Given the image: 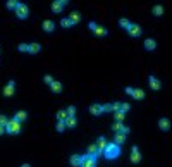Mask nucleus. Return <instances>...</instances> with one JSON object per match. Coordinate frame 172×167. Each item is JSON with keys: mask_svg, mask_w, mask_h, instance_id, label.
<instances>
[{"mask_svg": "<svg viewBox=\"0 0 172 167\" xmlns=\"http://www.w3.org/2000/svg\"><path fill=\"white\" fill-rule=\"evenodd\" d=\"M103 155H105V159H109V160H114L119 157V153H120V150H119V145H115V143H109L103 152H102Z\"/></svg>", "mask_w": 172, "mask_h": 167, "instance_id": "f257e3e1", "label": "nucleus"}, {"mask_svg": "<svg viewBox=\"0 0 172 167\" xmlns=\"http://www.w3.org/2000/svg\"><path fill=\"white\" fill-rule=\"evenodd\" d=\"M5 131L7 133H10V134H17L21 131V126H19V122L16 121V119H12V121H9L7 122V126H5Z\"/></svg>", "mask_w": 172, "mask_h": 167, "instance_id": "f03ea898", "label": "nucleus"}, {"mask_svg": "<svg viewBox=\"0 0 172 167\" xmlns=\"http://www.w3.org/2000/svg\"><path fill=\"white\" fill-rule=\"evenodd\" d=\"M28 14H29L28 5H26V3H19V5H17V9H16V16H17L19 19H26V17H28Z\"/></svg>", "mask_w": 172, "mask_h": 167, "instance_id": "7ed1b4c3", "label": "nucleus"}, {"mask_svg": "<svg viewBox=\"0 0 172 167\" xmlns=\"http://www.w3.org/2000/svg\"><path fill=\"white\" fill-rule=\"evenodd\" d=\"M81 167H96V159L91 157V155H83Z\"/></svg>", "mask_w": 172, "mask_h": 167, "instance_id": "20e7f679", "label": "nucleus"}, {"mask_svg": "<svg viewBox=\"0 0 172 167\" xmlns=\"http://www.w3.org/2000/svg\"><path fill=\"white\" fill-rule=\"evenodd\" d=\"M14 88H16V83L10 79V81L7 83V86L3 88V95H5V96H12V95H14Z\"/></svg>", "mask_w": 172, "mask_h": 167, "instance_id": "39448f33", "label": "nucleus"}, {"mask_svg": "<svg viewBox=\"0 0 172 167\" xmlns=\"http://www.w3.org/2000/svg\"><path fill=\"white\" fill-rule=\"evenodd\" d=\"M127 33H129L131 36H139V35H141V28H139L138 24H131L129 29H127Z\"/></svg>", "mask_w": 172, "mask_h": 167, "instance_id": "423d86ee", "label": "nucleus"}, {"mask_svg": "<svg viewBox=\"0 0 172 167\" xmlns=\"http://www.w3.org/2000/svg\"><path fill=\"white\" fill-rule=\"evenodd\" d=\"M131 160H133L134 164H138V162L141 160V153H139L138 147H133V155H131Z\"/></svg>", "mask_w": 172, "mask_h": 167, "instance_id": "0eeeda50", "label": "nucleus"}, {"mask_svg": "<svg viewBox=\"0 0 172 167\" xmlns=\"http://www.w3.org/2000/svg\"><path fill=\"white\" fill-rule=\"evenodd\" d=\"M90 112H91L93 115H100V114L103 112V105H98V103H95V105H91V107H90Z\"/></svg>", "mask_w": 172, "mask_h": 167, "instance_id": "6e6552de", "label": "nucleus"}, {"mask_svg": "<svg viewBox=\"0 0 172 167\" xmlns=\"http://www.w3.org/2000/svg\"><path fill=\"white\" fill-rule=\"evenodd\" d=\"M100 153H102V150L98 148V147H96V145H91V147H90V148H88V155H91V157H98V155H100Z\"/></svg>", "mask_w": 172, "mask_h": 167, "instance_id": "1a4fd4ad", "label": "nucleus"}, {"mask_svg": "<svg viewBox=\"0 0 172 167\" xmlns=\"http://www.w3.org/2000/svg\"><path fill=\"white\" fill-rule=\"evenodd\" d=\"M124 141H126V134L124 133H115V138H114L115 145H122Z\"/></svg>", "mask_w": 172, "mask_h": 167, "instance_id": "9d476101", "label": "nucleus"}, {"mask_svg": "<svg viewBox=\"0 0 172 167\" xmlns=\"http://www.w3.org/2000/svg\"><path fill=\"white\" fill-rule=\"evenodd\" d=\"M158 126H160V129L162 131H169L171 129V122H169V119H160V122H158Z\"/></svg>", "mask_w": 172, "mask_h": 167, "instance_id": "9b49d317", "label": "nucleus"}, {"mask_svg": "<svg viewBox=\"0 0 172 167\" xmlns=\"http://www.w3.org/2000/svg\"><path fill=\"white\" fill-rule=\"evenodd\" d=\"M150 86H152V90H160V81L155 78V76H150Z\"/></svg>", "mask_w": 172, "mask_h": 167, "instance_id": "f8f14e48", "label": "nucleus"}, {"mask_svg": "<svg viewBox=\"0 0 172 167\" xmlns=\"http://www.w3.org/2000/svg\"><path fill=\"white\" fill-rule=\"evenodd\" d=\"M81 162H83V157L81 155H72L71 157V164L76 167H81Z\"/></svg>", "mask_w": 172, "mask_h": 167, "instance_id": "ddd939ff", "label": "nucleus"}, {"mask_svg": "<svg viewBox=\"0 0 172 167\" xmlns=\"http://www.w3.org/2000/svg\"><path fill=\"white\" fill-rule=\"evenodd\" d=\"M40 48H41V47H40V43H29V47H28V52H29V54H38Z\"/></svg>", "mask_w": 172, "mask_h": 167, "instance_id": "4468645a", "label": "nucleus"}, {"mask_svg": "<svg viewBox=\"0 0 172 167\" xmlns=\"http://www.w3.org/2000/svg\"><path fill=\"white\" fill-rule=\"evenodd\" d=\"M43 29L50 33V31H54V29H55V24H54L52 21H45V22H43Z\"/></svg>", "mask_w": 172, "mask_h": 167, "instance_id": "2eb2a0df", "label": "nucleus"}, {"mask_svg": "<svg viewBox=\"0 0 172 167\" xmlns=\"http://www.w3.org/2000/svg\"><path fill=\"white\" fill-rule=\"evenodd\" d=\"M50 88H52V92L54 93H60L62 92V85H60L58 81H54V83L50 85Z\"/></svg>", "mask_w": 172, "mask_h": 167, "instance_id": "dca6fc26", "label": "nucleus"}, {"mask_svg": "<svg viewBox=\"0 0 172 167\" xmlns=\"http://www.w3.org/2000/svg\"><path fill=\"white\" fill-rule=\"evenodd\" d=\"M64 122H65V128H74V126H76V119H74V115H72V117L69 115Z\"/></svg>", "mask_w": 172, "mask_h": 167, "instance_id": "f3484780", "label": "nucleus"}, {"mask_svg": "<svg viewBox=\"0 0 172 167\" xmlns=\"http://www.w3.org/2000/svg\"><path fill=\"white\" fill-rule=\"evenodd\" d=\"M145 47H146V50H155V47H157V43H155V40H152V38H148V40L145 41Z\"/></svg>", "mask_w": 172, "mask_h": 167, "instance_id": "a211bd4d", "label": "nucleus"}, {"mask_svg": "<svg viewBox=\"0 0 172 167\" xmlns=\"http://www.w3.org/2000/svg\"><path fill=\"white\" fill-rule=\"evenodd\" d=\"M107 145H109V141H107L105 138H98V141H96V147L102 150V152H103V148H105Z\"/></svg>", "mask_w": 172, "mask_h": 167, "instance_id": "6ab92c4d", "label": "nucleus"}, {"mask_svg": "<svg viewBox=\"0 0 172 167\" xmlns=\"http://www.w3.org/2000/svg\"><path fill=\"white\" fill-rule=\"evenodd\" d=\"M26 117H28V114L22 112V110H19V112H16V117H14V119H16L17 122H21V121H26Z\"/></svg>", "mask_w": 172, "mask_h": 167, "instance_id": "aec40b11", "label": "nucleus"}, {"mask_svg": "<svg viewBox=\"0 0 172 167\" xmlns=\"http://www.w3.org/2000/svg\"><path fill=\"white\" fill-rule=\"evenodd\" d=\"M133 98H136V100L145 98V92L143 90H133Z\"/></svg>", "mask_w": 172, "mask_h": 167, "instance_id": "412c9836", "label": "nucleus"}, {"mask_svg": "<svg viewBox=\"0 0 172 167\" xmlns=\"http://www.w3.org/2000/svg\"><path fill=\"white\" fill-rule=\"evenodd\" d=\"M114 115H115V119H117V122H122V121H124V117H126V112L115 110V112H114Z\"/></svg>", "mask_w": 172, "mask_h": 167, "instance_id": "4be33fe9", "label": "nucleus"}, {"mask_svg": "<svg viewBox=\"0 0 172 167\" xmlns=\"http://www.w3.org/2000/svg\"><path fill=\"white\" fill-rule=\"evenodd\" d=\"M62 7H64V5H62V0H60V2H54V3H52V10H54V12H60V10H62Z\"/></svg>", "mask_w": 172, "mask_h": 167, "instance_id": "5701e85b", "label": "nucleus"}, {"mask_svg": "<svg viewBox=\"0 0 172 167\" xmlns=\"http://www.w3.org/2000/svg\"><path fill=\"white\" fill-rule=\"evenodd\" d=\"M69 21H71L72 24H77V22L81 21V16H79V12H72V14H71V17H69Z\"/></svg>", "mask_w": 172, "mask_h": 167, "instance_id": "b1692460", "label": "nucleus"}, {"mask_svg": "<svg viewBox=\"0 0 172 167\" xmlns=\"http://www.w3.org/2000/svg\"><path fill=\"white\" fill-rule=\"evenodd\" d=\"M95 35H98V36H105V35H107V29H105V28H102V26H96Z\"/></svg>", "mask_w": 172, "mask_h": 167, "instance_id": "393cba45", "label": "nucleus"}, {"mask_svg": "<svg viewBox=\"0 0 172 167\" xmlns=\"http://www.w3.org/2000/svg\"><path fill=\"white\" fill-rule=\"evenodd\" d=\"M69 115H67V110H58L57 112V119L58 121H65Z\"/></svg>", "mask_w": 172, "mask_h": 167, "instance_id": "a878e982", "label": "nucleus"}, {"mask_svg": "<svg viewBox=\"0 0 172 167\" xmlns=\"http://www.w3.org/2000/svg\"><path fill=\"white\" fill-rule=\"evenodd\" d=\"M153 14H155V16H162V14H164V7H162V5H155V7H153Z\"/></svg>", "mask_w": 172, "mask_h": 167, "instance_id": "bb28decb", "label": "nucleus"}, {"mask_svg": "<svg viewBox=\"0 0 172 167\" xmlns=\"http://www.w3.org/2000/svg\"><path fill=\"white\" fill-rule=\"evenodd\" d=\"M17 5H19V3H17L16 0H9V2H7V7H9V9H14V10H16Z\"/></svg>", "mask_w": 172, "mask_h": 167, "instance_id": "cd10ccee", "label": "nucleus"}, {"mask_svg": "<svg viewBox=\"0 0 172 167\" xmlns=\"http://www.w3.org/2000/svg\"><path fill=\"white\" fill-rule=\"evenodd\" d=\"M119 24H120L122 28H126V29H129V26H131V22H129L127 19H120V21H119Z\"/></svg>", "mask_w": 172, "mask_h": 167, "instance_id": "c85d7f7f", "label": "nucleus"}, {"mask_svg": "<svg viewBox=\"0 0 172 167\" xmlns=\"http://www.w3.org/2000/svg\"><path fill=\"white\" fill-rule=\"evenodd\" d=\"M55 128H57V131H58V133H62V131L65 129V122H64V121H58Z\"/></svg>", "mask_w": 172, "mask_h": 167, "instance_id": "c756f323", "label": "nucleus"}, {"mask_svg": "<svg viewBox=\"0 0 172 167\" xmlns=\"http://www.w3.org/2000/svg\"><path fill=\"white\" fill-rule=\"evenodd\" d=\"M60 24H62V28H71V26H72V22H71L69 19H62Z\"/></svg>", "mask_w": 172, "mask_h": 167, "instance_id": "7c9ffc66", "label": "nucleus"}, {"mask_svg": "<svg viewBox=\"0 0 172 167\" xmlns=\"http://www.w3.org/2000/svg\"><path fill=\"white\" fill-rule=\"evenodd\" d=\"M112 110H114V105H112V103L103 105V112H112Z\"/></svg>", "mask_w": 172, "mask_h": 167, "instance_id": "2f4dec72", "label": "nucleus"}, {"mask_svg": "<svg viewBox=\"0 0 172 167\" xmlns=\"http://www.w3.org/2000/svg\"><path fill=\"white\" fill-rule=\"evenodd\" d=\"M7 122H9V119H7L5 115H0V124H2V126H7Z\"/></svg>", "mask_w": 172, "mask_h": 167, "instance_id": "473e14b6", "label": "nucleus"}, {"mask_svg": "<svg viewBox=\"0 0 172 167\" xmlns=\"http://www.w3.org/2000/svg\"><path fill=\"white\" fill-rule=\"evenodd\" d=\"M74 112H76V107H72V105H71V107L67 109V115H71V117H72V115H74Z\"/></svg>", "mask_w": 172, "mask_h": 167, "instance_id": "72a5a7b5", "label": "nucleus"}, {"mask_svg": "<svg viewBox=\"0 0 172 167\" xmlns=\"http://www.w3.org/2000/svg\"><path fill=\"white\" fill-rule=\"evenodd\" d=\"M28 47H29V45H26V43L19 45V52H28Z\"/></svg>", "mask_w": 172, "mask_h": 167, "instance_id": "f704fd0d", "label": "nucleus"}, {"mask_svg": "<svg viewBox=\"0 0 172 167\" xmlns=\"http://www.w3.org/2000/svg\"><path fill=\"white\" fill-rule=\"evenodd\" d=\"M120 110L127 112V110H129V105H127V103H120Z\"/></svg>", "mask_w": 172, "mask_h": 167, "instance_id": "c9c22d12", "label": "nucleus"}, {"mask_svg": "<svg viewBox=\"0 0 172 167\" xmlns=\"http://www.w3.org/2000/svg\"><path fill=\"white\" fill-rule=\"evenodd\" d=\"M45 83H47V85H52V83H54V79H52L50 76H45Z\"/></svg>", "mask_w": 172, "mask_h": 167, "instance_id": "e433bc0d", "label": "nucleus"}, {"mask_svg": "<svg viewBox=\"0 0 172 167\" xmlns=\"http://www.w3.org/2000/svg\"><path fill=\"white\" fill-rule=\"evenodd\" d=\"M126 93H127V95H133V88H129V86H127V88H126Z\"/></svg>", "mask_w": 172, "mask_h": 167, "instance_id": "4c0bfd02", "label": "nucleus"}, {"mask_svg": "<svg viewBox=\"0 0 172 167\" xmlns=\"http://www.w3.org/2000/svg\"><path fill=\"white\" fill-rule=\"evenodd\" d=\"M90 28H91V29L95 31V29H96V24H95V22H90Z\"/></svg>", "mask_w": 172, "mask_h": 167, "instance_id": "58836bf2", "label": "nucleus"}, {"mask_svg": "<svg viewBox=\"0 0 172 167\" xmlns=\"http://www.w3.org/2000/svg\"><path fill=\"white\" fill-rule=\"evenodd\" d=\"M3 129H5V126H2V124H0V134L3 133Z\"/></svg>", "mask_w": 172, "mask_h": 167, "instance_id": "ea45409f", "label": "nucleus"}, {"mask_svg": "<svg viewBox=\"0 0 172 167\" xmlns=\"http://www.w3.org/2000/svg\"><path fill=\"white\" fill-rule=\"evenodd\" d=\"M21 167H31V166H29V164H22Z\"/></svg>", "mask_w": 172, "mask_h": 167, "instance_id": "a19ab883", "label": "nucleus"}]
</instances>
